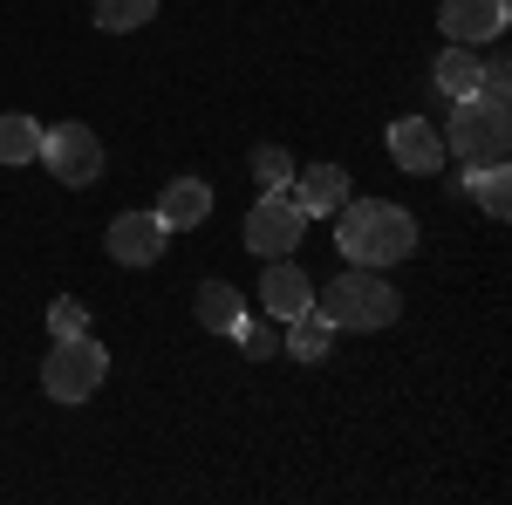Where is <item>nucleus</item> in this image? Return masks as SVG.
Listing matches in <instances>:
<instances>
[{"label": "nucleus", "instance_id": "nucleus-1", "mask_svg": "<svg viewBox=\"0 0 512 505\" xmlns=\"http://www.w3.org/2000/svg\"><path fill=\"white\" fill-rule=\"evenodd\" d=\"M335 246L349 267H396L417 253V219L390 198H342L335 205Z\"/></svg>", "mask_w": 512, "mask_h": 505}, {"label": "nucleus", "instance_id": "nucleus-2", "mask_svg": "<svg viewBox=\"0 0 512 505\" xmlns=\"http://www.w3.org/2000/svg\"><path fill=\"white\" fill-rule=\"evenodd\" d=\"M315 314L328 328H362V335H376V328H390L396 314H403V294L383 280V267H349V273H335L328 287H315Z\"/></svg>", "mask_w": 512, "mask_h": 505}, {"label": "nucleus", "instance_id": "nucleus-3", "mask_svg": "<svg viewBox=\"0 0 512 505\" xmlns=\"http://www.w3.org/2000/svg\"><path fill=\"white\" fill-rule=\"evenodd\" d=\"M437 137H444V157H458L465 171H478V164H506L512 110L492 103V96H458V103H451V123H444Z\"/></svg>", "mask_w": 512, "mask_h": 505}, {"label": "nucleus", "instance_id": "nucleus-4", "mask_svg": "<svg viewBox=\"0 0 512 505\" xmlns=\"http://www.w3.org/2000/svg\"><path fill=\"white\" fill-rule=\"evenodd\" d=\"M110 376V349L96 342V335H69V342H55L48 362H41V389H48V403H89L96 389Z\"/></svg>", "mask_w": 512, "mask_h": 505}, {"label": "nucleus", "instance_id": "nucleus-5", "mask_svg": "<svg viewBox=\"0 0 512 505\" xmlns=\"http://www.w3.org/2000/svg\"><path fill=\"white\" fill-rule=\"evenodd\" d=\"M41 164H48V178L55 185H96L103 178V144H96V130L89 123H55V130H41Z\"/></svg>", "mask_w": 512, "mask_h": 505}, {"label": "nucleus", "instance_id": "nucleus-6", "mask_svg": "<svg viewBox=\"0 0 512 505\" xmlns=\"http://www.w3.org/2000/svg\"><path fill=\"white\" fill-rule=\"evenodd\" d=\"M301 239H308V212H301L287 192H260L253 198V212H246V246H253V253L280 260V253H294Z\"/></svg>", "mask_w": 512, "mask_h": 505}, {"label": "nucleus", "instance_id": "nucleus-7", "mask_svg": "<svg viewBox=\"0 0 512 505\" xmlns=\"http://www.w3.org/2000/svg\"><path fill=\"white\" fill-rule=\"evenodd\" d=\"M164 239H171V226H164L158 212H117L103 246H110L117 267H151V260H164Z\"/></svg>", "mask_w": 512, "mask_h": 505}, {"label": "nucleus", "instance_id": "nucleus-8", "mask_svg": "<svg viewBox=\"0 0 512 505\" xmlns=\"http://www.w3.org/2000/svg\"><path fill=\"white\" fill-rule=\"evenodd\" d=\"M506 0H444L437 7V28H444V41H465V48H478V41H499L506 35Z\"/></svg>", "mask_w": 512, "mask_h": 505}, {"label": "nucleus", "instance_id": "nucleus-9", "mask_svg": "<svg viewBox=\"0 0 512 505\" xmlns=\"http://www.w3.org/2000/svg\"><path fill=\"white\" fill-rule=\"evenodd\" d=\"M390 157H396V171H410V178H431V171H444V137H437V123L396 117V123H390Z\"/></svg>", "mask_w": 512, "mask_h": 505}, {"label": "nucleus", "instance_id": "nucleus-10", "mask_svg": "<svg viewBox=\"0 0 512 505\" xmlns=\"http://www.w3.org/2000/svg\"><path fill=\"white\" fill-rule=\"evenodd\" d=\"M260 301H267V314H274V321H294L301 308H315V287H308V273H301L294 260H287V253H280V260H267Z\"/></svg>", "mask_w": 512, "mask_h": 505}, {"label": "nucleus", "instance_id": "nucleus-11", "mask_svg": "<svg viewBox=\"0 0 512 505\" xmlns=\"http://www.w3.org/2000/svg\"><path fill=\"white\" fill-rule=\"evenodd\" d=\"M287 198H294L308 219H321V212H335V205L349 198V171H342V164H308V171H294Z\"/></svg>", "mask_w": 512, "mask_h": 505}, {"label": "nucleus", "instance_id": "nucleus-12", "mask_svg": "<svg viewBox=\"0 0 512 505\" xmlns=\"http://www.w3.org/2000/svg\"><path fill=\"white\" fill-rule=\"evenodd\" d=\"M158 219L171 226V233H192V226H205L212 219V185L205 178H171L158 198Z\"/></svg>", "mask_w": 512, "mask_h": 505}, {"label": "nucleus", "instance_id": "nucleus-13", "mask_svg": "<svg viewBox=\"0 0 512 505\" xmlns=\"http://www.w3.org/2000/svg\"><path fill=\"white\" fill-rule=\"evenodd\" d=\"M431 82L458 103V96H478V82H485V62H478L465 41H444V55L431 62Z\"/></svg>", "mask_w": 512, "mask_h": 505}, {"label": "nucleus", "instance_id": "nucleus-14", "mask_svg": "<svg viewBox=\"0 0 512 505\" xmlns=\"http://www.w3.org/2000/svg\"><path fill=\"white\" fill-rule=\"evenodd\" d=\"M239 321H246L239 287H233V280H205V287H198V328H212V335H239Z\"/></svg>", "mask_w": 512, "mask_h": 505}, {"label": "nucleus", "instance_id": "nucleus-15", "mask_svg": "<svg viewBox=\"0 0 512 505\" xmlns=\"http://www.w3.org/2000/svg\"><path fill=\"white\" fill-rule=\"evenodd\" d=\"M328 335H335V328H328L315 308H301L294 321H287V342H280V355H294V362H321V355H328Z\"/></svg>", "mask_w": 512, "mask_h": 505}, {"label": "nucleus", "instance_id": "nucleus-16", "mask_svg": "<svg viewBox=\"0 0 512 505\" xmlns=\"http://www.w3.org/2000/svg\"><path fill=\"white\" fill-rule=\"evenodd\" d=\"M465 192H478L485 219H506L512 212V171L506 164H478V171H465Z\"/></svg>", "mask_w": 512, "mask_h": 505}, {"label": "nucleus", "instance_id": "nucleus-17", "mask_svg": "<svg viewBox=\"0 0 512 505\" xmlns=\"http://www.w3.org/2000/svg\"><path fill=\"white\" fill-rule=\"evenodd\" d=\"M35 157H41V123L7 110L0 117V164H35Z\"/></svg>", "mask_w": 512, "mask_h": 505}, {"label": "nucleus", "instance_id": "nucleus-18", "mask_svg": "<svg viewBox=\"0 0 512 505\" xmlns=\"http://www.w3.org/2000/svg\"><path fill=\"white\" fill-rule=\"evenodd\" d=\"M158 14V0H96V28L103 35H130V28H144Z\"/></svg>", "mask_w": 512, "mask_h": 505}, {"label": "nucleus", "instance_id": "nucleus-19", "mask_svg": "<svg viewBox=\"0 0 512 505\" xmlns=\"http://www.w3.org/2000/svg\"><path fill=\"white\" fill-rule=\"evenodd\" d=\"M253 178H260V192H287L294 185V157L280 151V144H260L253 151Z\"/></svg>", "mask_w": 512, "mask_h": 505}, {"label": "nucleus", "instance_id": "nucleus-20", "mask_svg": "<svg viewBox=\"0 0 512 505\" xmlns=\"http://www.w3.org/2000/svg\"><path fill=\"white\" fill-rule=\"evenodd\" d=\"M48 335H55V342L89 335V308H82V301H55V308H48Z\"/></svg>", "mask_w": 512, "mask_h": 505}, {"label": "nucleus", "instance_id": "nucleus-21", "mask_svg": "<svg viewBox=\"0 0 512 505\" xmlns=\"http://www.w3.org/2000/svg\"><path fill=\"white\" fill-rule=\"evenodd\" d=\"M239 342H246V355H253V362L280 355V335H274V328H260V321H239Z\"/></svg>", "mask_w": 512, "mask_h": 505}]
</instances>
